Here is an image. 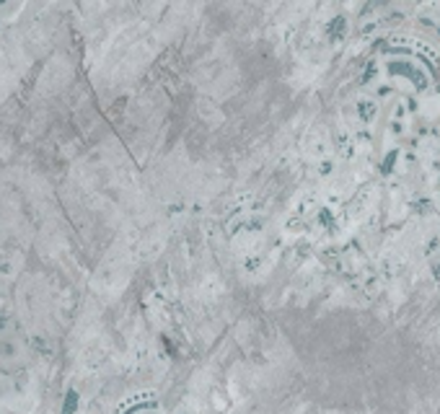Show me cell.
<instances>
[{
	"label": "cell",
	"mask_w": 440,
	"mask_h": 414,
	"mask_svg": "<svg viewBox=\"0 0 440 414\" xmlns=\"http://www.w3.org/2000/svg\"><path fill=\"white\" fill-rule=\"evenodd\" d=\"M388 73L393 75V78L409 81L414 88H427L430 86V75L424 73L417 63H412V60H404V57L391 60V63H388Z\"/></svg>",
	"instance_id": "cell-1"
},
{
	"label": "cell",
	"mask_w": 440,
	"mask_h": 414,
	"mask_svg": "<svg viewBox=\"0 0 440 414\" xmlns=\"http://www.w3.org/2000/svg\"><path fill=\"white\" fill-rule=\"evenodd\" d=\"M378 117V101L375 99H360L357 101V119L362 125H373Z\"/></svg>",
	"instance_id": "cell-2"
},
{
	"label": "cell",
	"mask_w": 440,
	"mask_h": 414,
	"mask_svg": "<svg viewBox=\"0 0 440 414\" xmlns=\"http://www.w3.org/2000/svg\"><path fill=\"white\" fill-rule=\"evenodd\" d=\"M386 130H388L391 140H404L406 132H409V119H391Z\"/></svg>",
	"instance_id": "cell-3"
},
{
	"label": "cell",
	"mask_w": 440,
	"mask_h": 414,
	"mask_svg": "<svg viewBox=\"0 0 440 414\" xmlns=\"http://www.w3.org/2000/svg\"><path fill=\"white\" fill-rule=\"evenodd\" d=\"M396 163H401V150L388 153V158H383V163H381V171L383 174H393L396 171Z\"/></svg>",
	"instance_id": "cell-4"
},
{
	"label": "cell",
	"mask_w": 440,
	"mask_h": 414,
	"mask_svg": "<svg viewBox=\"0 0 440 414\" xmlns=\"http://www.w3.org/2000/svg\"><path fill=\"white\" fill-rule=\"evenodd\" d=\"M424 256H430L437 262V256H440V236H430L427 241H424Z\"/></svg>",
	"instance_id": "cell-5"
},
{
	"label": "cell",
	"mask_w": 440,
	"mask_h": 414,
	"mask_svg": "<svg viewBox=\"0 0 440 414\" xmlns=\"http://www.w3.org/2000/svg\"><path fill=\"white\" fill-rule=\"evenodd\" d=\"M381 267H383V274L393 277V274H399V272H401V259H399V256H396V259L388 256V259H383V264H381Z\"/></svg>",
	"instance_id": "cell-6"
},
{
	"label": "cell",
	"mask_w": 440,
	"mask_h": 414,
	"mask_svg": "<svg viewBox=\"0 0 440 414\" xmlns=\"http://www.w3.org/2000/svg\"><path fill=\"white\" fill-rule=\"evenodd\" d=\"M375 75H378V63H370V65H368V70L362 73V83H370V81L375 78Z\"/></svg>",
	"instance_id": "cell-7"
},
{
	"label": "cell",
	"mask_w": 440,
	"mask_h": 414,
	"mask_svg": "<svg viewBox=\"0 0 440 414\" xmlns=\"http://www.w3.org/2000/svg\"><path fill=\"white\" fill-rule=\"evenodd\" d=\"M430 277H432L435 285L440 287V259H437V262H432V267H430Z\"/></svg>",
	"instance_id": "cell-8"
},
{
	"label": "cell",
	"mask_w": 440,
	"mask_h": 414,
	"mask_svg": "<svg viewBox=\"0 0 440 414\" xmlns=\"http://www.w3.org/2000/svg\"><path fill=\"white\" fill-rule=\"evenodd\" d=\"M393 91H396L393 86H381L378 88V96H393Z\"/></svg>",
	"instance_id": "cell-9"
}]
</instances>
